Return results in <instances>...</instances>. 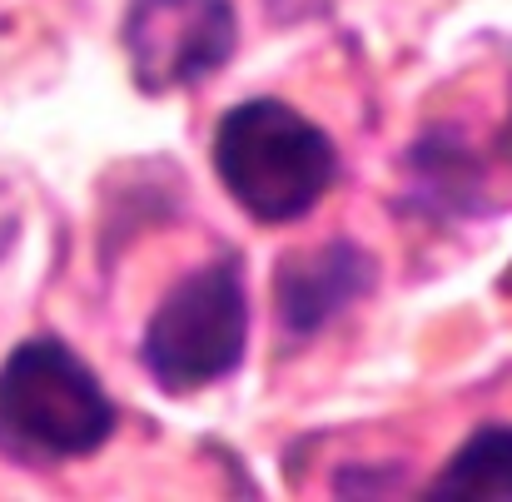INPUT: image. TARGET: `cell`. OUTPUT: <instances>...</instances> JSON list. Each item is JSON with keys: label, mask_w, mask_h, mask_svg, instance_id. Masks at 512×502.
<instances>
[{"label": "cell", "mask_w": 512, "mask_h": 502, "mask_svg": "<svg viewBox=\"0 0 512 502\" xmlns=\"http://www.w3.org/2000/svg\"><path fill=\"white\" fill-rule=\"evenodd\" d=\"M214 174L254 224L304 219L339 174L334 140L284 100H244L214 130Z\"/></svg>", "instance_id": "6da1fadb"}, {"label": "cell", "mask_w": 512, "mask_h": 502, "mask_svg": "<svg viewBox=\"0 0 512 502\" xmlns=\"http://www.w3.org/2000/svg\"><path fill=\"white\" fill-rule=\"evenodd\" d=\"M120 413L95 368L65 338H25L0 363V448L30 463L90 458L110 443Z\"/></svg>", "instance_id": "7a4b0ae2"}, {"label": "cell", "mask_w": 512, "mask_h": 502, "mask_svg": "<svg viewBox=\"0 0 512 502\" xmlns=\"http://www.w3.org/2000/svg\"><path fill=\"white\" fill-rule=\"evenodd\" d=\"M244 343H249L244 269L234 254H224L184 274L165 294V304L145 324L140 358L170 398H184L229 378L244 358Z\"/></svg>", "instance_id": "3957f363"}, {"label": "cell", "mask_w": 512, "mask_h": 502, "mask_svg": "<svg viewBox=\"0 0 512 502\" xmlns=\"http://www.w3.org/2000/svg\"><path fill=\"white\" fill-rule=\"evenodd\" d=\"M239 40L229 0H135L125 15V60L140 90L174 95L209 80Z\"/></svg>", "instance_id": "277c9868"}, {"label": "cell", "mask_w": 512, "mask_h": 502, "mask_svg": "<svg viewBox=\"0 0 512 502\" xmlns=\"http://www.w3.org/2000/svg\"><path fill=\"white\" fill-rule=\"evenodd\" d=\"M279 319L289 334H319L339 309H348L353 299H363L373 289V259L348 244H319V249H304V254H289L279 264Z\"/></svg>", "instance_id": "5b68a950"}, {"label": "cell", "mask_w": 512, "mask_h": 502, "mask_svg": "<svg viewBox=\"0 0 512 502\" xmlns=\"http://www.w3.org/2000/svg\"><path fill=\"white\" fill-rule=\"evenodd\" d=\"M433 502H512V428L493 423L463 438L428 488Z\"/></svg>", "instance_id": "8992f818"}]
</instances>
